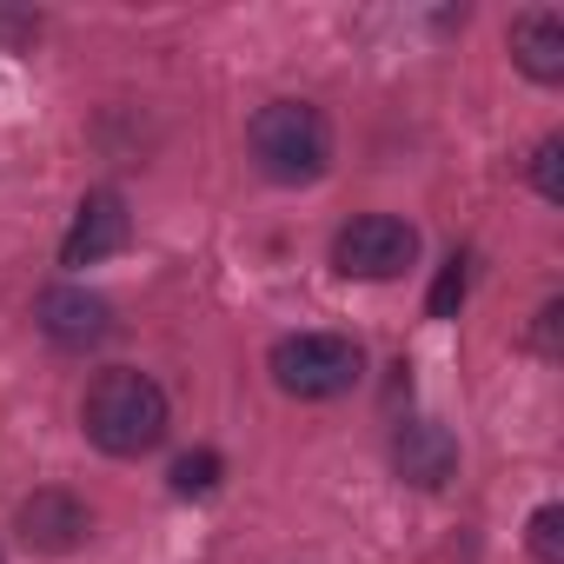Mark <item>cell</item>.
<instances>
[{"instance_id": "6da1fadb", "label": "cell", "mask_w": 564, "mask_h": 564, "mask_svg": "<svg viewBox=\"0 0 564 564\" xmlns=\"http://www.w3.org/2000/svg\"><path fill=\"white\" fill-rule=\"evenodd\" d=\"M80 425H87V438H94L107 458H140V452H153V445L166 438L173 405H166V392H160L147 372L107 366V372L87 386V399H80Z\"/></svg>"}, {"instance_id": "7a4b0ae2", "label": "cell", "mask_w": 564, "mask_h": 564, "mask_svg": "<svg viewBox=\"0 0 564 564\" xmlns=\"http://www.w3.org/2000/svg\"><path fill=\"white\" fill-rule=\"evenodd\" d=\"M246 147L272 186H313L333 166V127L306 100H265L246 127Z\"/></svg>"}, {"instance_id": "3957f363", "label": "cell", "mask_w": 564, "mask_h": 564, "mask_svg": "<svg viewBox=\"0 0 564 564\" xmlns=\"http://www.w3.org/2000/svg\"><path fill=\"white\" fill-rule=\"evenodd\" d=\"M265 366L286 399H339L366 379V352L346 333H286Z\"/></svg>"}, {"instance_id": "277c9868", "label": "cell", "mask_w": 564, "mask_h": 564, "mask_svg": "<svg viewBox=\"0 0 564 564\" xmlns=\"http://www.w3.org/2000/svg\"><path fill=\"white\" fill-rule=\"evenodd\" d=\"M412 259H419V226L399 219V213H359L333 239V265L346 279H372V286L379 279H399Z\"/></svg>"}, {"instance_id": "5b68a950", "label": "cell", "mask_w": 564, "mask_h": 564, "mask_svg": "<svg viewBox=\"0 0 564 564\" xmlns=\"http://www.w3.org/2000/svg\"><path fill=\"white\" fill-rule=\"evenodd\" d=\"M127 239H133V213H127V199L113 186H100V193L80 199V213H74V226L61 239V265H100V259L127 252Z\"/></svg>"}, {"instance_id": "8992f818", "label": "cell", "mask_w": 564, "mask_h": 564, "mask_svg": "<svg viewBox=\"0 0 564 564\" xmlns=\"http://www.w3.org/2000/svg\"><path fill=\"white\" fill-rule=\"evenodd\" d=\"M14 524H21V538H28V551H47V557H67V551H80L87 544V531H94V511L74 498V491H61V485H47V491H34V498H21V511H14Z\"/></svg>"}, {"instance_id": "52a82bcc", "label": "cell", "mask_w": 564, "mask_h": 564, "mask_svg": "<svg viewBox=\"0 0 564 564\" xmlns=\"http://www.w3.org/2000/svg\"><path fill=\"white\" fill-rule=\"evenodd\" d=\"M34 319H41V333H47L54 346H67V352H87V346H100V339L113 333V306H107L100 293H87V286H47L41 306H34Z\"/></svg>"}, {"instance_id": "ba28073f", "label": "cell", "mask_w": 564, "mask_h": 564, "mask_svg": "<svg viewBox=\"0 0 564 564\" xmlns=\"http://www.w3.org/2000/svg\"><path fill=\"white\" fill-rule=\"evenodd\" d=\"M392 471H399L405 485H419V491H438V485H452V471H458V438H452L438 419H405V425L392 432Z\"/></svg>"}, {"instance_id": "9c48e42d", "label": "cell", "mask_w": 564, "mask_h": 564, "mask_svg": "<svg viewBox=\"0 0 564 564\" xmlns=\"http://www.w3.org/2000/svg\"><path fill=\"white\" fill-rule=\"evenodd\" d=\"M511 61L538 80V87H557L564 80V14L551 8H531L511 21Z\"/></svg>"}, {"instance_id": "30bf717a", "label": "cell", "mask_w": 564, "mask_h": 564, "mask_svg": "<svg viewBox=\"0 0 564 564\" xmlns=\"http://www.w3.org/2000/svg\"><path fill=\"white\" fill-rule=\"evenodd\" d=\"M465 293H471V259L452 252V259L438 265V279H432V293H425V313H432V319H458Z\"/></svg>"}, {"instance_id": "8fae6325", "label": "cell", "mask_w": 564, "mask_h": 564, "mask_svg": "<svg viewBox=\"0 0 564 564\" xmlns=\"http://www.w3.org/2000/svg\"><path fill=\"white\" fill-rule=\"evenodd\" d=\"M173 498H206V491H219V478H226V458L219 452H186V458H173Z\"/></svg>"}, {"instance_id": "7c38bea8", "label": "cell", "mask_w": 564, "mask_h": 564, "mask_svg": "<svg viewBox=\"0 0 564 564\" xmlns=\"http://www.w3.org/2000/svg\"><path fill=\"white\" fill-rule=\"evenodd\" d=\"M524 544L538 564H564V505H538L524 524Z\"/></svg>"}, {"instance_id": "4fadbf2b", "label": "cell", "mask_w": 564, "mask_h": 564, "mask_svg": "<svg viewBox=\"0 0 564 564\" xmlns=\"http://www.w3.org/2000/svg\"><path fill=\"white\" fill-rule=\"evenodd\" d=\"M531 186H538V199H564V140L557 133H544L538 147H531Z\"/></svg>"}, {"instance_id": "5bb4252c", "label": "cell", "mask_w": 564, "mask_h": 564, "mask_svg": "<svg viewBox=\"0 0 564 564\" xmlns=\"http://www.w3.org/2000/svg\"><path fill=\"white\" fill-rule=\"evenodd\" d=\"M557 326H564V306H557V300H544V306H538V326H531V346H538L544 359H557V352H564V346H557Z\"/></svg>"}, {"instance_id": "9a60e30c", "label": "cell", "mask_w": 564, "mask_h": 564, "mask_svg": "<svg viewBox=\"0 0 564 564\" xmlns=\"http://www.w3.org/2000/svg\"><path fill=\"white\" fill-rule=\"evenodd\" d=\"M34 28H41V21H8V14H0V34H8V41H28Z\"/></svg>"}]
</instances>
